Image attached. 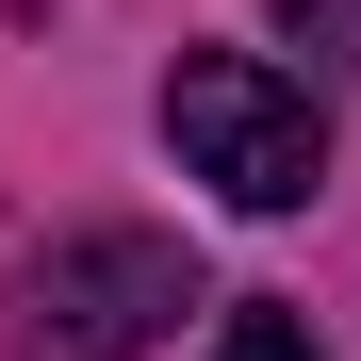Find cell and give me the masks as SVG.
Returning a JSON list of instances; mask_svg holds the SVG:
<instances>
[{
    "instance_id": "3",
    "label": "cell",
    "mask_w": 361,
    "mask_h": 361,
    "mask_svg": "<svg viewBox=\"0 0 361 361\" xmlns=\"http://www.w3.org/2000/svg\"><path fill=\"white\" fill-rule=\"evenodd\" d=\"M214 361H312V329H295V312H230V329H214Z\"/></svg>"
},
{
    "instance_id": "4",
    "label": "cell",
    "mask_w": 361,
    "mask_h": 361,
    "mask_svg": "<svg viewBox=\"0 0 361 361\" xmlns=\"http://www.w3.org/2000/svg\"><path fill=\"white\" fill-rule=\"evenodd\" d=\"M295 33H329V66H361V0H279Z\"/></svg>"
},
{
    "instance_id": "1",
    "label": "cell",
    "mask_w": 361,
    "mask_h": 361,
    "mask_svg": "<svg viewBox=\"0 0 361 361\" xmlns=\"http://www.w3.org/2000/svg\"><path fill=\"white\" fill-rule=\"evenodd\" d=\"M164 148L197 164L230 214H295L329 180V115H312V82H279L263 49H180L164 66Z\"/></svg>"
},
{
    "instance_id": "2",
    "label": "cell",
    "mask_w": 361,
    "mask_h": 361,
    "mask_svg": "<svg viewBox=\"0 0 361 361\" xmlns=\"http://www.w3.org/2000/svg\"><path fill=\"white\" fill-rule=\"evenodd\" d=\"M164 312H197V263L164 230H82V247H49L17 279V345L33 361H148Z\"/></svg>"
}]
</instances>
